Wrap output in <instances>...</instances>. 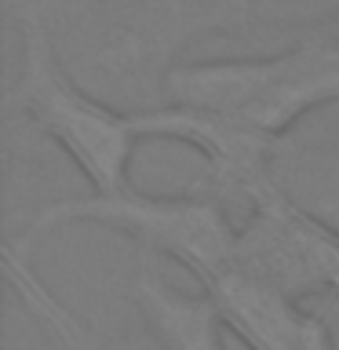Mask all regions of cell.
<instances>
[{
	"label": "cell",
	"instance_id": "6da1fadb",
	"mask_svg": "<svg viewBox=\"0 0 339 350\" xmlns=\"http://www.w3.org/2000/svg\"><path fill=\"white\" fill-rule=\"evenodd\" d=\"M73 84L128 117L168 106L172 73L215 37L204 0H22Z\"/></svg>",
	"mask_w": 339,
	"mask_h": 350
},
{
	"label": "cell",
	"instance_id": "7a4b0ae2",
	"mask_svg": "<svg viewBox=\"0 0 339 350\" xmlns=\"http://www.w3.org/2000/svg\"><path fill=\"white\" fill-rule=\"evenodd\" d=\"M8 18L18 33V55L4 109L11 117H22L51 146H59L87 179L92 193L131 190V157L142 142L135 117L98 103L66 77L33 11L18 8L8 11Z\"/></svg>",
	"mask_w": 339,
	"mask_h": 350
},
{
	"label": "cell",
	"instance_id": "3957f363",
	"mask_svg": "<svg viewBox=\"0 0 339 350\" xmlns=\"http://www.w3.org/2000/svg\"><path fill=\"white\" fill-rule=\"evenodd\" d=\"M168 103L212 109L281 139L339 106V37L292 40L273 55L182 62L172 73Z\"/></svg>",
	"mask_w": 339,
	"mask_h": 350
},
{
	"label": "cell",
	"instance_id": "277c9868",
	"mask_svg": "<svg viewBox=\"0 0 339 350\" xmlns=\"http://www.w3.org/2000/svg\"><path fill=\"white\" fill-rule=\"evenodd\" d=\"M81 223L117 230L150 256L179 262L186 273H193L201 288L215 273L234 267L237 219L201 190L142 193L131 186L120 193L62 197V201L40 204L26 226L11 230L4 237V245H11L22 256H33L51 234Z\"/></svg>",
	"mask_w": 339,
	"mask_h": 350
},
{
	"label": "cell",
	"instance_id": "5b68a950",
	"mask_svg": "<svg viewBox=\"0 0 339 350\" xmlns=\"http://www.w3.org/2000/svg\"><path fill=\"white\" fill-rule=\"evenodd\" d=\"M135 128L142 142H179L201 153L204 161V179L193 190L208 193L219 201L234 219L248 215L259 197L273 190L270 183V153L277 139H267L248 124L234 117L212 113V109H193V106H161L153 113H139Z\"/></svg>",
	"mask_w": 339,
	"mask_h": 350
},
{
	"label": "cell",
	"instance_id": "8992f818",
	"mask_svg": "<svg viewBox=\"0 0 339 350\" xmlns=\"http://www.w3.org/2000/svg\"><path fill=\"white\" fill-rule=\"evenodd\" d=\"M201 292L215 303L223 328L248 350H339L321 314L306 310V303L241 270L237 262L215 273Z\"/></svg>",
	"mask_w": 339,
	"mask_h": 350
},
{
	"label": "cell",
	"instance_id": "52a82bcc",
	"mask_svg": "<svg viewBox=\"0 0 339 350\" xmlns=\"http://www.w3.org/2000/svg\"><path fill=\"white\" fill-rule=\"evenodd\" d=\"M314 117L273 142L270 183L303 215L339 234V120Z\"/></svg>",
	"mask_w": 339,
	"mask_h": 350
},
{
	"label": "cell",
	"instance_id": "ba28073f",
	"mask_svg": "<svg viewBox=\"0 0 339 350\" xmlns=\"http://www.w3.org/2000/svg\"><path fill=\"white\" fill-rule=\"evenodd\" d=\"M131 303L150 328L157 350H226L223 317L208 292H182L157 267H139L131 278Z\"/></svg>",
	"mask_w": 339,
	"mask_h": 350
},
{
	"label": "cell",
	"instance_id": "9c48e42d",
	"mask_svg": "<svg viewBox=\"0 0 339 350\" xmlns=\"http://www.w3.org/2000/svg\"><path fill=\"white\" fill-rule=\"evenodd\" d=\"M0 267H4L8 288L18 295V303L26 306V314L51 336V343L59 350H106L95 339L92 328L84 325V317H77L70 306L59 299V292H51V284L37 273L33 256H22V252H15L11 245H4L0 248Z\"/></svg>",
	"mask_w": 339,
	"mask_h": 350
},
{
	"label": "cell",
	"instance_id": "30bf717a",
	"mask_svg": "<svg viewBox=\"0 0 339 350\" xmlns=\"http://www.w3.org/2000/svg\"><path fill=\"white\" fill-rule=\"evenodd\" d=\"M8 4H22V0H4V8H8Z\"/></svg>",
	"mask_w": 339,
	"mask_h": 350
}]
</instances>
